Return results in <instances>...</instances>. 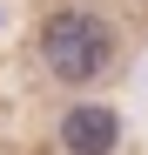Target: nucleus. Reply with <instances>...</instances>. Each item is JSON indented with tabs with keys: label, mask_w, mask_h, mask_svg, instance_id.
<instances>
[{
	"label": "nucleus",
	"mask_w": 148,
	"mask_h": 155,
	"mask_svg": "<svg viewBox=\"0 0 148 155\" xmlns=\"http://www.w3.org/2000/svg\"><path fill=\"white\" fill-rule=\"evenodd\" d=\"M40 61H47V74L61 88H88V81H101L114 68V27L101 14H88V7H67V14H54L40 27Z\"/></svg>",
	"instance_id": "f257e3e1"
},
{
	"label": "nucleus",
	"mask_w": 148,
	"mask_h": 155,
	"mask_svg": "<svg viewBox=\"0 0 148 155\" xmlns=\"http://www.w3.org/2000/svg\"><path fill=\"white\" fill-rule=\"evenodd\" d=\"M61 148L67 155H114L121 148V115L108 101H74L61 115Z\"/></svg>",
	"instance_id": "f03ea898"
}]
</instances>
